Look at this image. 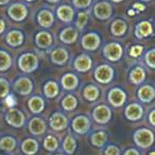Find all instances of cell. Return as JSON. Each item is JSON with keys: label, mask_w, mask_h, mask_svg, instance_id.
Segmentation results:
<instances>
[{"label": "cell", "mask_w": 155, "mask_h": 155, "mask_svg": "<svg viewBox=\"0 0 155 155\" xmlns=\"http://www.w3.org/2000/svg\"><path fill=\"white\" fill-rule=\"evenodd\" d=\"M133 140L140 149H149L155 141V133L149 127H139L133 133Z\"/></svg>", "instance_id": "cell-1"}, {"label": "cell", "mask_w": 155, "mask_h": 155, "mask_svg": "<svg viewBox=\"0 0 155 155\" xmlns=\"http://www.w3.org/2000/svg\"><path fill=\"white\" fill-rule=\"evenodd\" d=\"M17 64H18V68L20 69V71H22V72H25V73H31L38 68L39 61H38V58H37L34 53L27 52V53L21 54V55L18 58Z\"/></svg>", "instance_id": "cell-2"}, {"label": "cell", "mask_w": 155, "mask_h": 155, "mask_svg": "<svg viewBox=\"0 0 155 155\" xmlns=\"http://www.w3.org/2000/svg\"><path fill=\"white\" fill-rule=\"evenodd\" d=\"M115 75V71L110 65L108 64H101L95 69L94 71V78L100 84H108L113 81Z\"/></svg>", "instance_id": "cell-3"}, {"label": "cell", "mask_w": 155, "mask_h": 155, "mask_svg": "<svg viewBox=\"0 0 155 155\" xmlns=\"http://www.w3.org/2000/svg\"><path fill=\"white\" fill-rule=\"evenodd\" d=\"M103 56L108 62L116 63L122 58L123 56V48L119 43H108L102 49Z\"/></svg>", "instance_id": "cell-4"}, {"label": "cell", "mask_w": 155, "mask_h": 155, "mask_svg": "<svg viewBox=\"0 0 155 155\" xmlns=\"http://www.w3.org/2000/svg\"><path fill=\"white\" fill-rule=\"evenodd\" d=\"M5 119L8 124L11 125L12 127H16V129L22 127L26 122L25 114L20 110L15 107H10L8 110V112L5 115Z\"/></svg>", "instance_id": "cell-5"}, {"label": "cell", "mask_w": 155, "mask_h": 155, "mask_svg": "<svg viewBox=\"0 0 155 155\" xmlns=\"http://www.w3.org/2000/svg\"><path fill=\"white\" fill-rule=\"evenodd\" d=\"M113 116L112 110L105 104H99L93 110V119L98 124H106L110 121Z\"/></svg>", "instance_id": "cell-6"}, {"label": "cell", "mask_w": 155, "mask_h": 155, "mask_svg": "<svg viewBox=\"0 0 155 155\" xmlns=\"http://www.w3.org/2000/svg\"><path fill=\"white\" fill-rule=\"evenodd\" d=\"M127 95L120 87H113L107 94V101L113 107H121L127 102Z\"/></svg>", "instance_id": "cell-7"}, {"label": "cell", "mask_w": 155, "mask_h": 155, "mask_svg": "<svg viewBox=\"0 0 155 155\" xmlns=\"http://www.w3.org/2000/svg\"><path fill=\"white\" fill-rule=\"evenodd\" d=\"M91 119L85 115H78L71 121V127L77 134L84 135L87 134L91 130Z\"/></svg>", "instance_id": "cell-8"}, {"label": "cell", "mask_w": 155, "mask_h": 155, "mask_svg": "<svg viewBox=\"0 0 155 155\" xmlns=\"http://www.w3.org/2000/svg\"><path fill=\"white\" fill-rule=\"evenodd\" d=\"M144 115V110L142 107V105L137 102H133V103H130L125 106L124 108V116L125 118L129 121L132 122H136V121H139L143 118Z\"/></svg>", "instance_id": "cell-9"}, {"label": "cell", "mask_w": 155, "mask_h": 155, "mask_svg": "<svg viewBox=\"0 0 155 155\" xmlns=\"http://www.w3.org/2000/svg\"><path fill=\"white\" fill-rule=\"evenodd\" d=\"M33 82L28 77H19L14 82V91L20 96H29L33 91Z\"/></svg>", "instance_id": "cell-10"}, {"label": "cell", "mask_w": 155, "mask_h": 155, "mask_svg": "<svg viewBox=\"0 0 155 155\" xmlns=\"http://www.w3.org/2000/svg\"><path fill=\"white\" fill-rule=\"evenodd\" d=\"M81 45H82L83 49L87 50V51H95L101 45V37L98 33L89 32L83 35L82 39H81Z\"/></svg>", "instance_id": "cell-11"}, {"label": "cell", "mask_w": 155, "mask_h": 155, "mask_svg": "<svg viewBox=\"0 0 155 155\" xmlns=\"http://www.w3.org/2000/svg\"><path fill=\"white\" fill-rule=\"evenodd\" d=\"M68 118L65 116L63 113L55 112L50 116L49 119V125L50 129L53 131H64L68 127Z\"/></svg>", "instance_id": "cell-12"}, {"label": "cell", "mask_w": 155, "mask_h": 155, "mask_svg": "<svg viewBox=\"0 0 155 155\" xmlns=\"http://www.w3.org/2000/svg\"><path fill=\"white\" fill-rule=\"evenodd\" d=\"M8 14L11 19L15 21H22L28 16V9L22 3H14L10 5V8L8 9Z\"/></svg>", "instance_id": "cell-13"}, {"label": "cell", "mask_w": 155, "mask_h": 155, "mask_svg": "<svg viewBox=\"0 0 155 155\" xmlns=\"http://www.w3.org/2000/svg\"><path fill=\"white\" fill-rule=\"evenodd\" d=\"M147 79V70L141 65H136L130 70L129 81L134 85H141Z\"/></svg>", "instance_id": "cell-14"}, {"label": "cell", "mask_w": 155, "mask_h": 155, "mask_svg": "<svg viewBox=\"0 0 155 155\" xmlns=\"http://www.w3.org/2000/svg\"><path fill=\"white\" fill-rule=\"evenodd\" d=\"M93 67V58L88 54H80L73 61V68L78 72H87Z\"/></svg>", "instance_id": "cell-15"}, {"label": "cell", "mask_w": 155, "mask_h": 155, "mask_svg": "<svg viewBox=\"0 0 155 155\" xmlns=\"http://www.w3.org/2000/svg\"><path fill=\"white\" fill-rule=\"evenodd\" d=\"M137 98L141 103H151L155 99V87L150 84L141 85L137 91Z\"/></svg>", "instance_id": "cell-16"}, {"label": "cell", "mask_w": 155, "mask_h": 155, "mask_svg": "<svg viewBox=\"0 0 155 155\" xmlns=\"http://www.w3.org/2000/svg\"><path fill=\"white\" fill-rule=\"evenodd\" d=\"M28 129L32 135L41 136L47 131V123L41 117H33L28 123Z\"/></svg>", "instance_id": "cell-17"}, {"label": "cell", "mask_w": 155, "mask_h": 155, "mask_svg": "<svg viewBox=\"0 0 155 155\" xmlns=\"http://www.w3.org/2000/svg\"><path fill=\"white\" fill-rule=\"evenodd\" d=\"M94 14L95 16L100 20H106L112 16L113 14V8L106 1H101L98 2L94 7Z\"/></svg>", "instance_id": "cell-18"}, {"label": "cell", "mask_w": 155, "mask_h": 155, "mask_svg": "<svg viewBox=\"0 0 155 155\" xmlns=\"http://www.w3.org/2000/svg\"><path fill=\"white\" fill-rule=\"evenodd\" d=\"M50 60L52 64L58 66H64L69 60V52L63 47H58L50 53Z\"/></svg>", "instance_id": "cell-19"}, {"label": "cell", "mask_w": 155, "mask_h": 155, "mask_svg": "<svg viewBox=\"0 0 155 155\" xmlns=\"http://www.w3.org/2000/svg\"><path fill=\"white\" fill-rule=\"evenodd\" d=\"M79 37V32L75 28L72 27H67L64 28L60 33V41L66 45H72L77 41Z\"/></svg>", "instance_id": "cell-20"}, {"label": "cell", "mask_w": 155, "mask_h": 155, "mask_svg": "<svg viewBox=\"0 0 155 155\" xmlns=\"http://www.w3.org/2000/svg\"><path fill=\"white\" fill-rule=\"evenodd\" d=\"M61 85L65 91H73L79 86V78L72 72H67L61 79Z\"/></svg>", "instance_id": "cell-21"}, {"label": "cell", "mask_w": 155, "mask_h": 155, "mask_svg": "<svg viewBox=\"0 0 155 155\" xmlns=\"http://www.w3.org/2000/svg\"><path fill=\"white\" fill-rule=\"evenodd\" d=\"M53 38L47 31H41L35 35V44L39 49H48L52 46Z\"/></svg>", "instance_id": "cell-22"}, {"label": "cell", "mask_w": 155, "mask_h": 155, "mask_svg": "<svg viewBox=\"0 0 155 155\" xmlns=\"http://www.w3.org/2000/svg\"><path fill=\"white\" fill-rule=\"evenodd\" d=\"M25 41V35L19 30H12L5 36V41L11 47H19L22 45Z\"/></svg>", "instance_id": "cell-23"}, {"label": "cell", "mask_w": 155, "mask_h": 155, "mask_svg": "<svg viewBox=\"0 0 155 155\" xmlns=\"http://www.w3.org/2000/svg\"><path fill=\"white\" fill-rule=\"evenodd\" d=\"M56 15H58V19L62 20L63 22L70 24L74 17V10L69 5H61L56 10Z\"/></svg>", "instance_id": "cell-24"}, {"label": "cell", "mask_w": 155, "mask_h": 155, "mask_svg": "<svg viewBox=\"0 0 155 155\" xmlns=\"http://www.w3.org/2000/svg\"><path fill=\"white\" fill-rule=\"evenodd\" d=\"M107 139L108 134L105 131H103V130L96 131L91 135V143L95 148H103L106 142H107Z\"/></svg>", "instance_id": "cell-25"}, {"label": "cell", "mask_w": 155, "mask_h": 155, "mask_svg": "<svg viewBox=\"0 0 155 155\" xmlns=\"http://www.w3.org/2000/svg\"><path fill=\"white\" fill-rule=\"evenodd\" d=\"M153 33V27L150 21H140L135 28V35L137 38H146Z\"/></svg>", "instance_id": "cell-26"}, {"label": "cell", "mask_w": 155, "mask_h": 155, "mask_svg": "<svg viewBox=\"0 0 155 155\" xmlns=\"http://www.w3.org/2000/svg\"><path fill=\"white\" fill-rule=\"evenodd\" d=\"M28 107L31 110V113L35 115H38L45 110V101L39 96H33L29 99Z\"/></svg>", "instance_id": "cell-27"}, {"label": "cell", "mask_w": 155, "mask_h": 155, "mask_svg": "<svg viewBox=\"0 0 155 155\" xmlns=\"http://www.w3.org/2000/svg\"><path fill=\"white\" fill-rule=\"evenodd\" d=\"M37 22L41 27L45 29H48L53 25L54 22V16L48 10H41L37 14Z\"/></svg>", "instance_id": "cell-28"}, {"label": "cell", "mask_w": 155, "mask_h": 155, "mask_svg": "<svg viewBox=\"0 0 155 155\" xmlns=\"http://www.w3.org/2000/svg\"><path fill=\"white\" fill-rule=\"evenodd\" d=\"M39 149V144L36 139L27 138L21 143V151L25 155H35Z\"/></svg>", "instance_id": "cell-29"}, {"label": "cell", "mask_w": 155, "mask_h": 155, "mask_svg": "<svg viewBox=\"0 0 155 155\" xmlns=\"http://www.w3.org/2000/svg\"><path fill=\"white\" fill-rule=\"evenodd\" d=\"M60 94V86L58 83L55 81H47L44 85V95L47 97L48 99H54L56 98Z\"/></svg>", "instance_id": "cell-30"}, {"label": "cell", "mask_w": 155, "mask_h": 155, "mask_svg": "<svg viewBox=\"0 0 155 155\" xmlns=\"http://www.w3.org/2000/svg\"><path fill=\"white\" fill-rule=\"evenodd\" d=\"M127 25L124 20L116 19L110 25V33L116 37H121L127 33Z\"/></svg>", "instance_id": "cell-31"}, {"label": "cell", "mask_w": 155, "mask_h": 155, "mask_svg": "<svg viewBox=\"0 0 155 155\" xmlns=\"http://www.w3.org/2000/svg\"><path fill=\"white\" fill-rule=\"evenodd\" d=\"M100 96V89L93 84L86 85L83 89V98L88 102H95Z\"/></svg>", "instance_id": "cell-32"}, {"label": "cell", "mask_w": 155, "mask_h": 155, "mask_svg": "<svg viewBox=\"0 0 155 155\" xmlns=\"http://www.w3.org/2000/svg\"><path fill=\"white\" fill-rule=\"evenodd\" d=\"M17 141L13 136H5L0 139V150L5 153H12L16 149Z\"/></svg>", "instance_id": "cell-33"}, {"label": "cell", "mask_w": 155, "mask_h": 155, "mask_svg": "<svg viewBox=\"0 0 155 155\" xmlns=\"http://www.w3.org/2000/svg\"><path fill=\"white\" fill-rule=\"evenodd\" d=\"M77 146L78 143L75 138L70 133L67 134L66 137L64 138V141H63V151L66 154L72 155L75 152V150H77Z\"/></svg>", "instance_id": "cell-34"}, {"label": "cell", "mask_w": 155, "mask_h": 155, "mask_svg": "<svg viewBox=\"0 0 155 155\" xmlns=\"http://www.w3.org/2000/svg\"><path fill=\"white\" fill-rule=\"evenodd\" d=\"M13 64V58L9 52L0 50V72H5L11 68Z\"/></svg>", "instance_id": "cell-35"}, {"label": "cell", "mask_w": 155, "mask_h": 155, "mask_svg": "<svg viewBox=\"0 0 155 155\" xmlns=\"http://www.w3.org/2000/svg\"><path fill=\"white\" fill-rule=\"evenodd\" d=\"M61 105H62L63 110H67V112H72L78 106V99L73 95L69 94V95H66L62 99Z\"/></svg>", "instance_id": "cell-36"}, {"label": "cell", "mask_w": 155, "mask_h": 155, "mask_svg": "<svg viewBox=\"0 0 155 155\" xmlns=\"http://www.w3.org/2000/svg\"><path fill=\"white\" fill-rule=\"evenodd\" d=\"M58 144H60L58 139L53 135H47L43 141L44 149L46 151H49V152H54V151L58 150Z\"/></svg>", "instance_id": "cell-37"}, {"label": "cell", "mask_w": 155, "mask_h": 155, "mask_svg": "<svg viewBox=\"0 0 155 155\" xmlns=\"http://www.w3.org/2000/svg\"><path fill=\"white\" fill-rule=\"evenodd\" d=\"M143 62L150 69H155V48L148 50L143 55Z\"/></svg>", "instance_id": "cell-38"}, {"label": "cell", "mask_w": 155, "mask_h": 155, "mask_svg": "<svg viewBox=\"0 0 155 155\" xmlns=\"http://www.w3.org/2000/svg\"><path fill=\"white\" fill-rule=\"evenodd\" d=\"M88 22V12H80L78 14L77 21H75V27L79 30H83L85 26Z\"/></svg>", "instance_id": "cell-39"}, {"label": "cell", "mask_w": 155, "mask_h": 155, "mask_svg": "<svg viewBox=\"0 0 155 155\" xmlns=\"http://www.w3.org/2000/svg\"><path fill=\"white\" fill-rule=\"evenodd\" d=\"M10 95V83L5 78H0V98H7Z\"/></svg>", "instance_id": "cell-40"}, {"label": "cell", "mask_w": 155, "mask_h": 155, "mask_svg": "<svg viewBox=\"0 0 155 155\" xmlns=\"http://www.w3.org/2000/svg\"><path fill=\"white\" fill-rule=\"evenodd\" d=\"M142 52H143V47H142L141 45H135L133 46V47L130 49V56H132V58H139L140 55L142 54Z\"/></svg>", "instance_id": "cell-41"}, {"label": "cell", "mask_w": 155, "mask_h": 155, "mask_svg": "<svg viewBox=\"0 0 155 155\" xmlns=\"http://www.w3.org/2000/svg\"><path fill=\"white\" fill-rule=\"evenodd\" d=\"M121 151L116 144H108L104 150V155H120Z\"/></svg>", "instance_id": "cell-42"}, {"label": "cell", "mask_w": 155, "mask_h": 155, "mask_svg": "<svg viewBox=\"0 0 155 155\" xmlns=\"http://www.w3.org/2000/svg\"><path fill=\"white\" fill-rule=\"evenodd\" d=\"M72 3L77 9H85L91 5V0H72Z\"/></svg>", "instance_id": "cell-43"}, {"label": "cell", "mask_w": 155, "mask_h": 155, "mask_svg": "<svg viewBox=\"0 0 155 155\" xmlns=\"http://www.w3.org/2000/svg\"><path fill=\"white\" fill-rule=\"evenodd\" d=\"M147 119H148L149 124L155 127V106L149 110L148 115H147Z\"/></svg>", "instance_id": "cell-44"}, {"label": "cell", "mask_w": 155, "mask_h": 155, "mask_svg": "<svg viewBox=\"0 0 155 155\" xmlns=\"http://www.w3.org/2000/svg\"><path fill=\"white\" fill-rule=\"evenodd\" d=\"M123 155H141L139 152V150H137L136 148H129L124 151Z\"/></svg>", "instance_id": "cell-45"}, {"label": "cell", "mask_w": 155, "mask_h": 155, "mask_svg": "<svg viewBox=\"0 0 155 155\" xmlns=\"http://www.w3.org/2000/svg\"><path fill=\"white\" fill-rule=\"evenodd\" d=\"M15 103H16V100H15V98H14V96L13 95H9L7 97V104L10 106V107H13L14 105H15Z\"/></svg>", "instance_id": "cell-46"}, {"label": "cell", "mask_w": 155, "mask_h": 155, "mask_svg": "<svg viewBox=\"0 0 155 155\" xmlns=\"http://www.w3.org/2000/svg\"><path fill=\"white\" fill-rule=\"evenodd\" d=\"M5 30V22L3 19H0V34H2Z\"/></svg>", "instance_id": "cell-47"}, {"label": "cell", "mask_w": 155, "mask_h": 155, "mask_svg": "<svg viewBox=\"0 0 155 155\" xmlns=\"http://www.w3.org/2000/svg\"><path fill=\"white\" fill-rule=\"evenodd\" d=\"M133 7L135 8V9H137V10H140V11H143V10H144V5H139V3H135Z\"/></svg>", "instance_id": "cell-48"}, {"label": "cell", "mask_w": 155, "mask_h": 155, "mask_svg": "<svg viewBox=\"0 0 155 155\" xmlns=\"http://www.w3.org/2000/svg\"><path fill=\"white\" fill-rule=\"evenodd\" d=\"M10 0H0V5H8L9 3Z\"/></svg>", "instance_id": "cell-49"}, {"label": "cell", "mask_w": 155, "mask_h": 155, "mask_svg": "<svg viewBox=\"0 0 155 155\" xmlns=\"http://www.w3.org/2000/svg\"><path fill=\"white\" fill-rule=\"evenodd\" d=\"M48 2H50V3H56V2H58L60 0H47Z\"/></svg>", "instance_id": "cell-50"}, {"label": "cell", "mask_w": 155, "mask_h": 155, "mask_svg": "<svg viewBox=\"0 0 155 155\" xmlns=\"http://www.w3.org/2000/svg\"><path fill=\"white\" fill-rule=\"evenodd\" d=\"M110 1H113V2H121L123 0H110Z\"/></svg>", "instance_id": "cell-51"}, {"label": "cell", "mask_w": 155, "mask_h": 155, "mask_svg": "<svg viewBox=\"0 0 155 155\" xmlns=\"http://www.w3.org/2000/svg\"><path fill=\"white\" fill-rule=\"evenodd\" d=\"M149 155H155V151H152V152L149 153Z\"/></svg>", "instance_id": "cell-52"}, {"label": "cell", "mask_w": 155, "mask_h": 155, "mask_svg": "<svg viewBox=\"0 0 155 155\" xmlns=\"http://www.w3.org/2000/svg\"><path fill=\"white\" fill-rule=\"evenodd\" d=\"M54 155H65V154H63V153H55Z\"/></svg>", "instance_id": "cell-53"}, {"label": "cell", "mask_w": 155, "mask_h": 155, "mask_svg": "<svg viewBox=\"0 0 155 155\" xmlns=\"http://www.w3.org/2000/svg\"><path fill=\"white\" fill-rule=\"evenodd\" d=\"M26 1H28V2H31V1H34V0H26Z\"/></svg>", "instance_id": "cell-54"}, {"label": "cell", "mask_w": 155, "mask_h": 155, "mask_svg": "<svg viewBox=\"0 0 155 155\" xmlns=\"http://www.w3.org/2000/svg\"><path fill=\"white\" fill-rule=\"evenodd\" d=\"M142 1H151V0H142Z\"/></svg>", "instance_id": "cell-55"}, {"label": "cell", "mask_w": 155, "mask_h": 155, "mask_svg": "<svg viewBox=\"0 0 155 155\" xmlns=\"http://www.w3.org/2000/svg\"><path fill=\"white\" fill-rule=\"evenodd\" d=\"M0 110H1V107H0Z\"/></svg>", "instance_id": "cell-56"}]
</instances>
